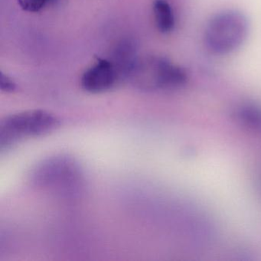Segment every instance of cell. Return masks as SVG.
<instances>
[{"label":"cell","instance_id":"obj_1","mask_svg":"<svg viewBox=\"0 0 261 261\" xmlns=\"http://www.w3.org/2000/svg\"><path fill=\"white\" fill-rule=\"evenodd\" d=\"M187 73L163 56H151L139 59L128 82L146 92L178 89L187 82Z\"/></svg>","mask_w":261,"mask_h":261},{"label":"cell","instance_id":"obj_2","mask_svg":"<svg viewBox=\"0 0 261 261\" xmlns=\"http://www.w3.org/2000/svg\"><path fill=\"white\" fill-rule=\"evenodd\" d=\"M249 30L248 19L242 12L223 10L212 16L206 25L204 44L213 54H230L245 42Z\"/></svg>","mask_w":261,"mask_h":261},{"label":"cell","instance_id":"obj_9","mask_svg":"<svg viewBox=\"0 0 261 261\" xmlns=\"http://www.w3.org/2000/svg\"><path fill=\"white\" fill-rule=\"evenodd\" d=\"M49 0H18V4L24 11L39 13L46 6Z\"/></svg>","mask_w":261,"mask_h":261},{"label":"cell","instance_id":"obj_4","mask_svg":"<svg viewBox=\"0 0 261 261\" xmlns=\"http://www.w3.org/2000/svg\"><path fill=\"white\" fill-rule=\"evenodd\" d=\"M77 166L66 158L53 159L42 163L35 173L37 184L46 189L67 192L81 181Z\"/></svg>","mask_w":261,"mask_h":261},{"label":"cell","instance_id":"obj_6","mask_svg":"<svg viewBox=\"0 0 261 261\" xmlns=\"http://www.w3.org/2000/svg\"><path fill=\"white\" fill-rule=\"evenodd\" d=\"M138 42L134 38L125 37L113 47L108 58L118 74L121 83L129 79L139 61Z\"/></svg>","mask_w":261,"mask_h":261},{"label":"cell","instance_id":"obj_7","mask_svg":"<svg viewBox=\"0 0 261 261\" xmlns=\"http://www.w3.org/2000/svg\"><path fill=\"white\" fill-rule=\"evenodd\" d=\"M152 10L157 30L163 34L170 33L175 28V18L168 0H154Z\"/></svg>","mask_w":261,"mask_h":261},{"label":"cell","instance_id":"obj_3","mask_svg":"<svg viewBox=\"0 0 261 261\" xmlns=\"http://www.w3.org/2000/svg\"><path fill=\"white\" fill-rule=\"evenodd\" d=\"M60 124L57 116L44 110H31L7 116L0 121V150H8L27 139L48 135Z\"/></svg>","mask_w":261,"mask_h":261},{"label":"cell","instance_id":"obj_8","mask_svg":"<svg viewBox=\"0 0 261 261\" xmlns=\"http://www.w3.org/2000/svg\"><path fill=\"white\" fill-rule=\"evenodd\" d=\"M238 115L252 126L261 127V109L253 105H247L240 109Z\"/></svg>","mask_w":261,"mask_h":261},{"label":"cell","instance_id":"obj_5","mask_svg":"<svg viewBox=\"0 0 261 261\" xmlns=\"http://www.w3.org/2000/svg\"><path fill=\"white\" fill-rule=\"evenodd\" d=\"M121 84L112 62L108 59L96 58L84 71L81 85L84 91L91 94H102L114 89Z\"/></svg>","mask_w":261,"mask_h":261},{"label":"cell","instance_id":"obj_10","mask_svg":"<svg viewBox=\"0 0 261 261\" xmlns=\"http://www.w3.org/2000/svg\"><path fill=\"white\" fill-rule=\"evenodd\" d=\"M0 89L5 93H12L16 89V82L3 71L0 73Z\"/></svg>","mask_w":261,"mask_h":261}]
</instances>
